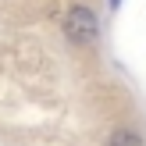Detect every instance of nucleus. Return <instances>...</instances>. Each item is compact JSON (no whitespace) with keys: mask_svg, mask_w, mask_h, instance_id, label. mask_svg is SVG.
I'll use <instances>...</instances> for the list:
<instances>
[{"mask_svg":"<svg viewBox=\"0 0 146 146\" xmlns=\"http://www.w3.org/2000/svg\"><path fill=\"white\" fill-rule=\"evenodd\" d=\"M64 32L75 43H93L96 39V18H93V11L82 7V4H75L68 11V18H64Z\"/></svg>","mask_w":146,"mask_h":146,"instance_id":"1","label":"nucleus"},{"mask_svg":"<svg viewBox=\"0 0 146 146\" xmlns=\"http://www.w3.org/2000/svg\"><path fill=\"white\" fill-rule=\"evenodd\" d=\"M107 146H143V139L135 132H128V128H118V132H111Z\"/></svg>","mask_w":146,"mask_h":146,"instance_id":"2","label":"nucleus"},{"mask_svg":"<svg viewBox=\"0 0 146 146\" xmlns=\"http://www.w3.org/2000/svg\"><path fill=\"white\" fill-rule=\"evenodd\" d=\"M118 4H121V0H111V7H118Z\"/></svg>","mask_w":146,"mask_h":146,"instance_id":"3","label":"nucleus"}]
</instances>
